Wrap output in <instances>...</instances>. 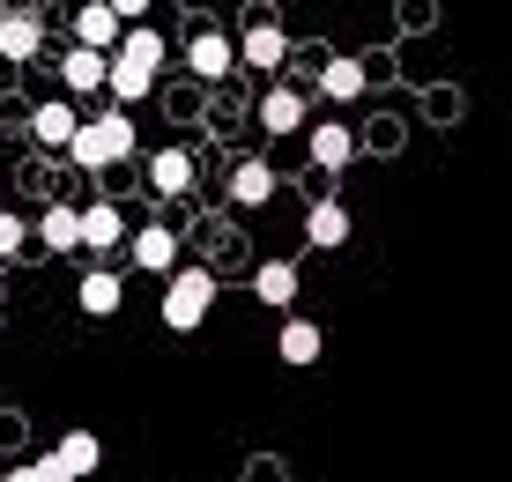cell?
<instances>
[{"instance_id":"obj_9","label":"cell","mask_w":512,"mask_h":482,"mask_svg":"<svg viewBox=\"0 0 512 482\" xmlns=\"http://www.w3.org/2000/svg\"><path fill=\"white\" fill-rule=\"evenodd\" d=\"M320 349H327V334L312 327V319H282V327H275V356H282V364L305 371V364H320Z\"/></svg>"},{"instance_id":"obj_18","label":"cell","mask_w":512,"mask_h":482,"mask_svg":"<svg viewBox=\"0 0 512 482\" xmlns=\"http://www.w3.org/2000/svg\"><path fill=\"white\" fill-rule=\"evenodd\" d=\"M260 127H268V134H297V127H305V97H297L290 82H275L268 97H260Z\"/></svg>"},{"instance_id":"obj_14","label":"cell","mask_w":512,"mask_h":482,"mask_svg":"<svg viewBox=\"0 0 512 482\" xmlns=\"http://www.w3.org/2000/svg\"><path fill=\"white\" fill-rule=\"evenodd\" d=\"M149 193H164V201L193 193V156H186V149H156V156H149Z\"/></svg>"},{"instance_id":"obj_13","label":"cell","mask_w":512,"mask_h":482,"mask_svg":"<svg viewBox=\"0 0 512 482\" xmlns=\"http://www.w3.org/2000/svg\"><path fill=\"white\" fill-rule=\"evenodd\" d=\"M305 238L320 245V253H342V245H349V208L342 201H312L305 208Z\"/></svg>"},{"instance_id":"obj_6","label":"cell","mask_w":512,"mask_h":482,"mask_svg":"<svg viewBox=\"0 0 512 482\" xmlns=\"http://www.w3.org/2000/svg\"><path fill=\"white\" fill-rule=\"evenodd\" d=\"M38 45H45V23H38V15H30V8L0 15V60H8V67L38 60Z\"/></svg>"},{"instance_id":"obj_19","label":"cell","mask_w":512,"mask_h":482,"mask_svg":"<svg viewBox=\"0 0 512 482\" xmlns=\"http://www.w3.org/2000/svg\"><path fill=\"white\" fill-rule=\"evenodd\" d=\"M60 82H67V97H97V89H104V52H67V60H60Z\"/></svg>"},{"instance_id":"obj_20","label":"cell","mask_w":512,"mask_h":482,"mask_svg":"<svg viewBox=\"0 0 512 482\" xmlns=\"http://www.w3.org/2000/svg\"><path fill=\"white\" fill-rule=\"evenodd\" d=\"M52 460L67 468V482H82V475H97V460H104V445L90 431H67L60 445H52Z\"/></svg>"},{"instance_id":"obj_25","label":"cell","mask_w":512,"mask_h":482,"mask_svg":"<svg viewBox=\"0 0 512 482\" xmlns=\"http://www.w3.org/2000/svg\"><path fill=\"white\" fill-rule=\"evenodd\" d=\"M30 475H38V482H67V468H60L52 453H38V460H30Z\"/></svg>"},{"instance_id":"obj_16","label":"cell","mask_w":512,"mask_h":482,"mask_svg":"<svg viewBox=\"0 0 512 482\" xmlns=\"http://www.w3.org/2000/svg\"><path fill=\"white\" fill-rule=\"evenodd\" d=\"M305 141H312V164H327V171H342V164H349V156H357V141H364V134H357V127H342V119H327V127H312Z\"/></svg>"},{"instance_id":"obj_21","label":"cell","mask_w":512,"mask_h":482,"mask_svg":"<svg viewBox=\"0 0 512 482\" xmlns=\"http://www.w3.org/2000/svg\"><path fill=\"white\" fill-rule=\"evenodd\" d=\"M38 245H45V253H82V245H75V208H67V201H52L38 216Z\"/></svg>"},{"instance_id":"obj_11","label":"cell","mask_w":512,"mask_h":482,"mask_svg":"<svg viewBox=\"0 0 512 482\" xmlns=\"http://www.w3.org/2000/svg\"><path fill=\"white\" fill-rule=\"evenodd\" d=\"M75 45H82V52H104V60H112V45H119V15L104 8V0L75 8Z\"/></svg>"},{"instance_id":"obj_17","label":"cell","mask_w":512,"mask_h":482,"mask_svg":"<svg viewBox=\"0 0 512 482\" xmlns=\"http://www.w3.org/2000/svg\"><path fill=\"white\" fill-rule=\"evenodd\" d=\"M253 297H260L268 312H290V305H297V260H268V267L253 275Z\"/></svg>"},{"instance_id":"obj_23","label":"cell","mask_w":512,"mask_h":482,"mask_svg":"<svg viewBox=\"0 0 512 482\" xmlns=\"http://www.w3.org/2000/svg\"><path fill=\"white\" fill-rule=\"evenodd\" d=\"M320 89H327L334 104L364 97V60H349V52H342V60H327V67H320Z\"/></svg>"},{"instance_id":"obj_28","label":"cell","mask_w":512,"mask_h":482,"mask_svg":"<svg viewBox=\"0 0 512 482\" xmlns=\"http://www.w3.org/2000/svg\"><path fill=\"white\" fill-rule=\"evenodd\" d=\"M0 127H8V112H0Z\"/></svg>"},{"instance_id":"obj_2","label":"cell","mask_w":512,"mask_h":482,"mask_svg":"<svg viewBox=\"0 0 512 482\" xmlns=\"http://www.w3.org/2000/svg\"><path fill=\"white\" fill-rule=\"evenodd\" d=\"M216 312V275H208V267H171L164 275V305H156V319H164L171 334H193L201 327V319Z\"/></svg>"},{"instance_id":"obj_22","label":"cell","mask_w":512,"mask_h":482,"mask_svg":"<svg viewBox=\"0 0 512 482\" xmlns=\"http://www.w3.org/2000/svg\"><path fill=\"white\" fill-rule=\"evenodd\" d=\"M119 60H134V67H149V75H156V67H164V38H156V30L149 23H134V30H119Z\"/></svg>"},{"instance_id":"obj_10","label":"cell","mask_w":512,"mask_h":482,"mask_svg":"<svg viewBox=\"0 0 512 482\" xmlns=\"http://www.w3.org/2000/svg\"><path fill=\"white\" fill-rule=\"evenodd\" d=\"M245 67H260V75H275L282 60H290V38H282V23H245Z\"/></svg>"},{"instance_id":"obj_4","label":"cell","mask_w":512,"mask_h":482,"mask_svg":"<svg viewBox=\"0 0 512 482\" xmlns=\"http://www.w3.org/2000/svg\"><path fill=\"white\" fill-rule=\"evenodd\" d=\"M75 245H82V253H112V245H127V216H119L112 201L75 208Z\"/></svg>"},{"instance_id":"obj_12","label":"cell","mask_w":512,"mask_h":482,"mask_svg":"<svg viewBox=\"0 0 512 482\" xmlns=\"http://www.w3.org/2000/svg\"><path fill=\"white\" fill-rule=\"evenodd\" d=\"M231 201L238 208H268L275 201V171L260 164V156H238V164H231Z\"/></svg>"},{"instance_id":"obj_24","label":"cell","mask_w":512,"mask_h":482,"mask_svg":"<svg viewBox=\"0 0 512 482\" xmlns=\"http://www.w3.org/2000/svg\"><path fill=\"white\" fill-rule=\"evenodd\" d=\"M23 245H30V223L15 216V208H0V260H15Z\"/></svg>"},{"instance_id":"obj_5","label":"cell","mask_w":512,"mask_h":482,"mask_svg":"<svg viewBox=\"0 0 512 482\" xmlns=\"http://www.w3.org/2000/svg\"><path fill=\"white\" fill-rule=\"evenodd\" d=\"M75 305H82V319H119V305H127V282H119L112 267H90V275L75 282Z\"/></svg>"},{"instance_id":"obj_8","label":"cell","mask_w":512,"mask_h":482,"mask_svg":"<svg viewBox=\"0 0 512 482\" xmlns=\"http://www.w3.org/2000/svg\"><path fill=\"white\" fill-rule=\"evenodd\" d=\"M75 127H82V112L67 97H45L38 112H30V134H38V149H67L75 141Z\"/></svg>"},{"instance_id":"obj_27","label":"cell","mask_w":512,"mask_h":482,"mask_svg":"<svg viewBox=\"0 0 512 482\" xmlns=\"http://www.w3.org/2000/svg\"><path fill=\"white\" fill-rule=\"evenodd\" d=\"M0 327H8V312H0Z\"/></svg>"},{"instance_id":"obj_26","label":"cell","mask_w":512,"mask_h":482,"mask_svg":"<svg viewBox=\"0 0 512 482\" xmlns=\"http://www.w3.org/2000/svg\"><path fill=\"white\" fill-rule=\"evenodd\" d=\"M0 482H38V475H30V460H23V468H8V475H0Z\"/></svg>"},{"instance_id":"obj_3","label":"cell","mask_w":512,"mask_h":482,"mask_svg":"<svg viewBox=\"0 0 512 482\" xmlns=\"http://www.w3.org/2000/svg\"><path fill=\"white\" fill-rule=\"evenodd\" d=\"M179 230L171 223H141V230H127V260L134 267H149V275H171V267H179Z\"/></svg>"},{"instance_id":"obj_15","label":"cell","mask_w":512,"mask_h":482,"mask_svg":"<svg viewBox=\"0 0 512 482\" xmlns=\"http://www.w3.org/2000/svg\"><path fill=\"white\" fill-rule=\"evenodd\" d=\"M104 89H112V97H119V112H127V104L156 97V75H149V67H134V60H119V52H112V60H104Z\"/></svg>"},{"instance_id":"obj_1","label":"cell","mask_w":512,"mask_h":482,"mask_svg":"<svg viewBox=\"0 0 512 482\" xmlns=\"http://www.w3.org/2000/svg\"><path fill=\"white\" fill-rule=\"evenodd\" d=\"M141 149V134H134V119L119 112H97V119H82L75 127V141H67V156H75L82 171H112V164H127V156Z\"/></svg>"},{"instance_id":"obj_7","label":"cell","mask_w":512,"mask_h":482,"mask_svg":"<svg viewBox=\"0 0 512 482\" xmlns=\"http://www.w3.org/2000/svg\"><path fill=\"white\" fill-rule=\"evenodd\" d=\"M231 60H238V45L223 38V30H193V38H186V67H193V75H201V82L231 75Z\"/></svg>"}]
</instances>
